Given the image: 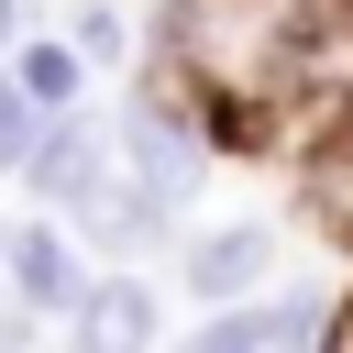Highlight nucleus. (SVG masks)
<instances>
[{"mask_svg":"<svg viewBox=\"0 0 353 353\" xmlns=\"http://www.w3.org/2000/svg\"><path fill=\"white\" fill-rule=\"evenodd\" d=\"M342 121H353V88H342Z\"/></svg>","mask_w":353,"mask_h":353,"instance_id":"10","label":"nucleus"},{"mask_svg":"<svg viewBox=\"0 0 353 353\" xmlns=\"http://www.w3.org/2000/svg\"><path fill=\"white\" fill-rule=\"evenodd\" d=\"M110 132H121V165L143 176V199H154V210H188V199L210 188V165H221V143H210V110H199V99H154V88H132V99L110 110Z\"/></svg>","mask_w":353,"mask_h":353,"instance_id":"2","label":"nucleus"},{"mask_svg":"<svg viewBox=\"0 0 353 353\" xmlns=\"http://www.w3.org/2000/svg\"><path fill=\"white\" fill-rule=\"evenodd\" d=\"M298 210H309V232L353 265V121H320V132L298 143Z\"/></svg>","mask_w":353,"mask_h":353,"instance_id":"6","label":"nucleus"},{"mask_svg":"<svg viewBox=\"0 0 353 353\" xmlns=\"http://www.w3.org/2000/svg\"><path fill=\"white\" fill-rule=\"evenodd\" d=\"M176 353H265V309H210Z\"/></svg>","mask_w":353,"mask_h":353,"instance_id":"9","label":"nucleus"},{"mask_svg":"<svg viewBox=\"0 0 353 353\" xmlns=\"http://www.w3.org/2000/svg\"><path fill=\"white\" fill-rule=\"evenodd\" d=\"M276 254H287V232L265 210H243V221H210V232L176 243V287L199 309H265L276 298Z\"/></svg>","mask_w":353,"mask_h":353,"instance_id":"3","label":"nucleus"},{"mask_svg":"<svg viewBox=\"0 0 353 353\" xmlns=\"http://www.w3.org/2000/svg\"><path fill=\"white\" fill-rule=\"evenodd\" d=\"M66 353H77V342H66Z\"/></svg>","mask_w":353,"mask_h":353,"instance_id":"11","label":"nucleus"},{"mask_svg":"<svg viewBox=\"0 0 353 353\" xmlns=\"http://www.w3.org/2000/svg\"><path fill=\"white\" fill-rule=\"evenodd\" d=\"M22 199L44 210V221H66L99 265H143L165 232H176V210H154L143 199V176L121 165V132L110 121H55V143H44V165L22 176Z\"/></svg>","mask_w":353,"mask_h":353,"instance_id":"1","label":"nucleus"},{"mask_svg":"<svg viewBox=\"0 0 353 353\" xmlns=\"http://www.w3.org/2000/svg\"><path fill=\"white\" fill-rule=\"evenodd\" d=\"M55 33H66L99 77H132V66H143V33H132V11H121V0H66V22H55Z\"/></svg>","mask_w":353,"mask_h":353,"instance_id":"8","label":"nucleus"},{"mask_svg":"<svg viewBox=\"0 0 353 353\" xmlns=\"http://www.w3.org/2000/svg\"><path fill=\"white\" fill-rule=\"evenodd\" d=\"M66 342H77V353H165V309H154V287H143L132 265H110V276L77 298Z\"/></svg>","mask_w":353,"mask_h":353,"instance_id":"5","label":"nucleus"},{"mask_svg":"<svg viewBox=\"0 0 353 353\" xmlns=\"http://www.w3.org/2000/svg\"><path fill=\"white\" fill-rule=\"evenodd\" d=\"M0 265H11V320H77V298L99 287V276H88V243H77L66 221H44V210L11 221Z\"/></svg>","mask_w":353,"mask_h":353,"instance_id":"4","label":"nucleus"},{"mask_svg":"<svg viewBox=\"0 0 353 353\" xmlns=\"http://www.w3.org/2000/svg\"><path fill=\"white\" fill-rule=\"evenodd\" d=\"M11 88H22L44 121H77V110H88V88H99V66H88L55 22H33V33H11Z\"/></svg>","mask_w":353,"mask_h":353,"instance_id":"7","label":"nucleus"}]
</instances>
